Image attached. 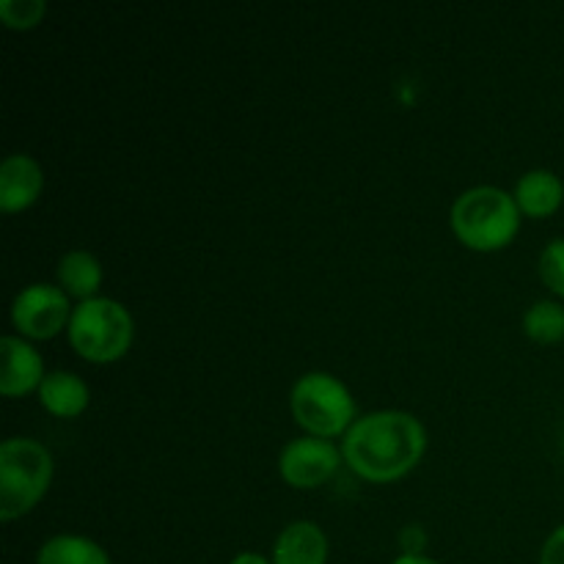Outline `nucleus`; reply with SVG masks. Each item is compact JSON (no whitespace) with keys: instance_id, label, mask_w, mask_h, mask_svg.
<instances>
[{"instance_id":"f257e3e1","label":"nucleus","mask_w":564,"mask_h":564,"mask_svg":"<svg viewBox=\"0 0 564 564\" xmlns=\"http://www.w3.org/2000/svg\"><path fill=\"white\" fill-rule=\"evenodd\" d=\"M427 430L405 411H378L356 419L341 441L347 466L369 482H394L422 463Z\"/></svg>"},{"instance_id":"412c9836","label":"nucleus","mask_w":564,"mask_h":564,"mask_svg":"<svg viewBox=\"0 0 564 564\" xmlns=\"http://www.w3.org/2000/svg\"><path fill=\"white\" fill-rule=\"evenodd\" d=\"M391 564H438L435 560H430V556H408V554H402V556H397L394 562Z\"/></svg>"},{"instance_id":"423d86ee","label":"nucleus","mask_w":564,"mask_h":564,"mask_svg":"<svg viewBox=\"0 0 564 564\" xmlns=\"http://www.w3.org/2000/svg\"><path fill=\"white\" fill-rule=\"evenodd\" d=\"M72 312L75 308L69 306V295L61 286L31 284L17 292L11 303V323L22 339H53L69 328Z\"/></svg>"},{"instance_id":"6e6552de","label":"nucleus","mask_w":564,"mask_h":564,"mask_svg":"<svg viewBox=\"0 0 564 564\" xmlns=\"http://www.w3.org/2000/svg\"><path fill=\"white\" fill-rule=\"evenodd\" d=\"M44 187L42 165L28 154H9L0 165V209L22 213L39 198Z\"/></svg>"},{"instance_id":"9d476101","label":"nucleus","mask_w":564,"mask_h":564,"mask_svg":"<svg viewBox=\"0 0 564 564\" xmlns=\"http://www.w3.org/2000/svg\"><path fill=\"white\" fill-rule=\"evenodd\" d=\"M328 538L314 521H295L279 534L273 545V564H325Z\"/></svg>"},{"instance_id":"4468645a","label":"nucleus","mask_w":564,"mask_h":564,"mask_svg":"<svg viewBox=\"0 0 564 564\" xmlns=\"http://www.w3.org/2000/svg\"><path fill=\"white\" fill-rule=\"evenodd\" d=\"M36 564H110L108 551L80 534H58L39 549Z\"/></svg>"},{"instance_id":"1a4fd4ad","label":"nucleus","mask_w":564,"mask_h":564,"mask_svg":"<svg viewBox=\"0 0 564 564\" xmlns=\"http://www.w3.org/2000/svg\"><path fill=\"white\" fill-rule=\"evenodd\" d=\"M44 364L36 347L28 345L22 336H3V372H0V391L3 397H22L42 386Z\"/></svg>"},{"instance_id":"f03ea898","label":"nucleus","mask_w":564,"mask_h":564,"mask_svg":"<svg viewBox=\"0 0 564 564\" xmlns=\"http://www.w3.org/2000/svg\"><path fill=\"white\" fill-rule=\"evenodd\" d=\"M452 229L457 240L474 251H499L510 246L521 226L516 196L494 185H479L452 204Z\"/></svg>"},{"instance_id":"dca6fc26","label":"nucleus","mask_w":564,"mask_h":564,"mask_svg":"<svg viewBox=\"0 0 564 564\" xmlns=\"http://www.w3.org/2000/svg\"><path fill=\"white\" fill-rule=\"evenodd\" d=\"M44 14H47L44 0H0V20L14 31H28V28L39 25Z\"/></svg>"},{"instance_id":"ddd939ff","label":"nucleus","mask_w":564,"mask_h":564,"mask_svg":"<svg viewBox=\"0 0 564 564\" xmlns=\"http://www.w3.org/2000/svg\"><path fill=\"white\" fill-rule=\"evenodd\" d=\"M102 284V264L88 251H69L58 262V286L72 297L91 301Z\"/></svg>"},{"instance_id":"39448f33","label":"nucleus","mask_w":564,"mask_h":564,"mask_svg":"<svg viewBox=\"0 0 564 564\" xmlns=\"http://www.w3.org/2000/svg\"><path fill=\"white\" fill-rule=\"evenodd\" d=\"M295 422L314 438L345 435L356 424V400L339 378L328 372H306L295 380L290 394Z\"/></svg>"},{"instance_id":"a211bd4d","label":"nucleus","mask_w":564,"mask_h":564,"mask_svg":"<svg viewBox=\"0 0 564 564\" xmlns=\"http://www.w3.org/2000/svg\"><path fill=\"white\" fill-rule=\"evenodd\" d=\"M400 545L402 554L422 556L424 549H427V532L422 527H405L400 532Z\"/></svg>"},{"instance_id":"0eeeda50","label":"nucleus","mask_w":564,"mask_h":564,"mask_svg":"<svg viewBox=\"0 0 564 564\" xmlns=\"http://www.w3.org/2000/svg\"><path fill=\"white\" fill-rule=\"evenodd\" d=\"M339 449L330 441L303 435L290 441L279 455V474L297 490H312L328 482L339 468Z\"/></svg>"},{"instance_id":"20e7f679","label":"nucleus","mask_w":564,"mask_h":564,"mask_svg":"<svg viewBox=\"0 0 564 564\" xmlns=\"http://www.w3.org/2000/svg\"><path fill=\"white\" fill-rule=\"evenodd\" d=\"M66 330L77 356L94 364H110L130 350L135 323L119 301L91 297L77 303Z\"/></svg>"},{"instance_id":"9b49d317","label":"nucleus","mask_w":564,"mask_h":564,"mask_svg":"<svg viewBox=\"0 0 564 564\" xmlns=\"http://www.w3.org/2000/svg\"><path fill=\"white\" fill-rule=\"evenodd\" d=\"M88 400H91V391H88L86 380L77 378L75 372H64V369L47 372L39 386V402L44 411L58 419L80 416L88 408Z\"/></svg>"},{"instance_id":"f8f14e48","label":"nucleus","mask_w":564,"mask_h":564,"mask_svg":"<svg viewBox=\"0 0 564 564\" xmlns=\"http://www.w3.org/2000/svg\"><path fill=\"white\" fill-rule=\"evenodd\" d=\"M516 202L521 213L532 215V218L554 215L564 202L562 180L549 169L527 171L516 185Z\"/></svg>"},{"instance_id":"7ed1b4c3","label":"nucleus","mask_w":564,"mask_h":564,"mask_svg":"<svg viewBox=\"0 0 564 564\" xmlns=\"http://www.w3.org/2000/svg\"><path fill=\"white\" fill-rule=\"evenodd\" d=\"M53 482V455L33 438H9L0 446V518L14 521L42 501Z\"/></svg>"},{"instance_id":"6ab92c4d","label":"nucleus","mask_w":564,"mask_h":564,"mask_svg":"<svg viewBox=\"0 0 564 564\" xmlns=\"http://www.w3.org/2000/svg\"><path fill=\"white\" fill-rule=\"evenodd\" d=\"M540 564H564V523L556 527L540 551Z\"/></svg>"},{"instance_id":"aec40b11","label":"nucleus","mask_w":564,"mask_h":564,"mask_svg":"<svg viewBox=\"0 0 564 564\" xmlns=\"http://www.w3.org/2000/svg\"><path fill=\"white\" fill-rule=\"evenodd\" d=\"M231 564H273L270 560H264L262 554H253V551H242V554H237Z\"/></svg>"},{"instance_id":"f3484780","label":"nucleus","mask_w":564,"mask_h":564,"mask_svg":"<svg viewBox=\"0 0 564 564\" xmlns=\"http://www.w3.org/2000/svg\"><path fill=\"white\" fill-rule=\"evenodd\" d=\"M540 279L551 292L564 297V237H556L540 253Z\"/></svg>"},{"instance_id":"2eb2a0df","label":"nucleus","mask_w":564,"mask_h":564,"mask_svg":"<svg viewBox=\"0 0 564 564\" xmlns=\"http://www.w3.org/2000/svg\"><path fill=\"white\" fill-rule=\"evenodd\" d=\"M523 330L540 345H556L564 339V306L556 301H538L523 314Z\"/></svg>"}]
</instances>
